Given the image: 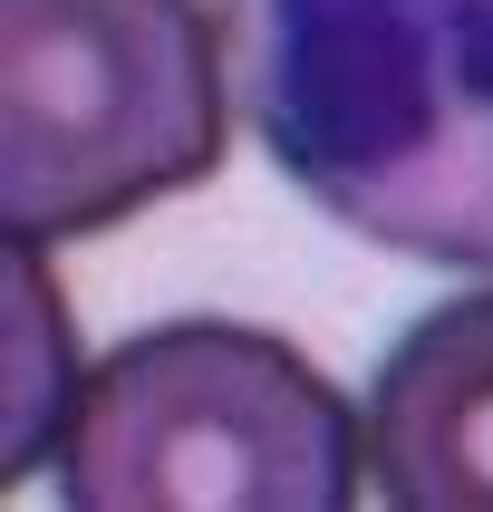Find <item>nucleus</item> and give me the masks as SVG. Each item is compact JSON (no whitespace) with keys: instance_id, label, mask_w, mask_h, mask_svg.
I'll return each mask as SVG.
<instances>
[{"instance_id":"f257e3e1","label":"nucleus","mask_w":493,"mask_h":512,"mask_svg":"<svg viewBox=\"0 0 493 512\" xmlns=\"http://www.w3.org/2000/svg\"><path fill=\"white\" fill-rule=\"evenodd\" d=\"M252 145L377 252L493 271V0H223Z\"/></svg>"},{"instance_id":"f03ea898","label":"nucleus","mask_w":493,"mask_h":512,"mask_svg":"<svg viewBox=\"0 0 493 512\" xmlns=\"http://www.w3.org/2000/svg\"><path fill=\"white\" fill-rule=\"evenodd\" d=\"M232 136L203 0H0V232L87 242L213 184Z\"/></svg>"},{"instance_id":"7ed1b4c3","label":"nucleus","mask_w":493,"mask_h":512,"mask_svg":"<svg viewBox=\"0 0 493 512\" xmlns=\"http://www.w3.org/2000/svg\"><path fill=\"white\" fill-rule=\"evenodd\" d=\"M58 493L78 512H348L368 416L252 319H165L87 368Z\"/></svg>"},{"instance_id":"20e7f679","label":"nucleus","mask_w":493,"mask_h":512,"mask_svg":"<svg viewBox=\"0 0 493 512\" xmlns=\"http://www.w3.org/2000/svg\"><path fill=\"white\" fill-rule=\"evenodd\" d=\"M368 493L397 512H493V290L426 310L368 387Z\"/></svg>"},{"instance_id":"39448f33","label":"nucleus","mask_w":493,"mask_h":512,"mask_svg":"<svg viewBox=\"0 0 493 512\" xmlns=\"http://www.w3.org/2000/svg\"><path fill=\"white\" fill-rule=\"evenodd\" d=\"M0 339H10V406H0V474L20 484L29 464H49L78 426L87 397V358L78 329H68V300L49 281V252L39 242H10L0 252Z\"/></svg>"}]
</instances>
